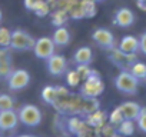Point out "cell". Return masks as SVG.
I'll return each mask as SVG.
<instances>
[{"label": "cell", "instance_id": "74e56055", "mask_svg": "<svg viewBox=\"0 0 146 137\" xmlns=\"http://www.w3.org/2000/svg\"><path fill=\"white\" fill-rule=\"evenodd\" d=\"M2 17H3V16H2V10H0V22H2Z\"/></svg>", "mask_w": 146, "mask_h": 137}, {"label": "cell", "instance_id": "8fae6325", "mask_svg": "<svg viewBox=\"0 0 146 137\" xmlns=\"http://www.w3.org/2000/svg\"><path fill=\"white\" fill-rule=\"evenodd\" d=\"M13 72V64H12V54L9 47L0 49V79H7L10 73Z\"/></svg>", "mask_w": 146, "mask_h": 137}, {"label": "cell", "instance_id": "ac0fdd59", "mask_svg": "<svg viewBox=\"0 0 146 137\" xmlns=\"http://www.w3.org/2000/svg\"><path fill=\"white\" fill-rule=\"evenodd\" d=\"M127 72L130 74H133L137 80H143V79H146V64L136 60L135 63L130 64V67L127 68Z\"/></svg>", "mask_w": 146, "mask_h": 137}, {"label": "cell", "instance_id": "2e32d148", "mask_svg": "<svg viewBox=\"0 0 146 137\" xmlns=\"http://www.w3.org/2000/svg\"><path fill=\"white\" fill-rule=\"evenodd\" d=\"M85 121H86V124H88L89 127L100 128V127L105 124V121H106V113H105V111H100V110L98 109V110L92 111L90 114H88Z\"/></svg>", "mask_w": 146, "mask_h": 137}, {"label": "cell", "instance_id": "44dd1931", "mask_svg": "<svg viewBox=\"0 0 146 137\" xmlns=\"http://www.w3.org/2000/svg\"><path fill=\"white\" fill-rule=\"evenodd\" d=\"M117 133L120 136H132L135 133V123L133 120H127V119H123L119 124H117Z\"/></svg>", "mask_w": 146, "mask_h": 137}, {"label": "cell", "instance_id": "484cf974", "mask_svg": "<svg viewBox=\"0 0 146 137\" xmlns=\"http://www.w3.org/2000/svg\"><path fill=\"white\" fill-rule=\"evenodd\" d=\"M12 32L7 27H0V47H10Z\"/></svg>", "mask_w": 146, "mask_h": 137}, {"label": "cell", "instance_id": "cb8c5ba5", "mask_svg": "<svg viewBox=\"0 0 146 137\" xmlns=\"http://www.w3.org/2000/svg\"><path fill=\"white\" fill-rule=\"evenodd\" d=\"M56 96H57L56 87H53V86H46V87H43V90H42V100H43L44 103L53 104V101L56 100Z\"/></svg>", "mask_w": 146, "mask_h": 137}, {"label": "cell", "instance_id": "52a82bcc", "mask_svg": "<svg viewBox=\"0 0 146 137\" xmlns=\"http://www.w3.org/2000/svg\"><path fill=\"white\" fill-rule=\"evenodd\" d=\"M109 59L112 60V63H115L117 67L123 68V70H127L130 67L132 63H135L137 60V56L136 53H125L119 49H110V56Z\"/></svg>", "mask_w": 146, "mask_h": 137}, {"label": "cell", "instance_id": "277c9868", "mask_svg": "<svg viewBox=\"0 0 146 137\" xmlns=\"http://www.w3.org/2000/svg\"><path fill=\"white\" fill-rule=\"evenodd\" d=\"M35 41L36 39L32 37L25 30H13L12 32V37H10V47L15 49V50H22V51H26V50H32L33 46H35Z\"/></svg>", "mask_w": 146, "mask_h": 137}, {"label": "cell", "instance_id": "d6986e66", "mask_svg": "<svg viewBox=\"0 0 146 137\" xmlns=\"http://www.w3.org/2000/svg\"><path fill=\"white\" fill-rule=\"evenodd\" d=\"M99 109V100L98 97H83L82 103V116H88L92 111Z\"/></svg>", "mask_w": 146, "mask_h": 137}, {"label": "cell", "instance_id": "f35d334b", "mask_svg": "<svg viewBox=\"0 0 146 137\" xmlns=\"http://www.w3.org/2000/svg\"><path fill=\"white\" fill-rule=\"evenodd\" d=\"M93 2H95V3H99V2H102V0H93Z\"/></svg>", "mask_w": 146, "mask_h": 137}, {"label": "cell", "instance_id": "d590c367", "mask_svg": "<svg viewBox=\"0 0 146 137\" xmlns=\"http://www.w3.org/2000/svg\"><path fill=\"white\" fill-rule=\"evenodd\" d=\"M110 137H122V136H120V134H119V133H117V134H116V133H113V134H112V136H110Z\"/></svg>", "mask_w": 146, "mask_h": 137}, {"label": "cell", "instance_id": "e575fe53", "mask_svg": "<svg viewBox=\"0 0 146 137\" xmlns=\"http://www.w3.org/2000/svg\"><path fill=\"white\" fill-rule=\"evenodd\" d=\"M46 2H47L49 5H52V6H53V5H54V2H56V0H46Z\"/></svg>", "mask_w": 146, "mask_h": 137}, {"label": "cell", "instance_id": "7a4b0ae2", "mask_svg": "<svg viewBox=\"0 0 146 137\" xmlns=\"http://www.w3.org/2000/svg\"><path fill=\"white\" fill-rule=\"evenodd\" d=\"M19 121L27 127H36L42 123V111L37 106L33 104H25L17 111Z\"/></svg>", "mask_w": 146, "mask_h": 137}, {"label": "cell", "instance_id": "f1b7e54d", "mask_svg": "<svg viewBox=\"0 0 146 137\" xmlns=\"http://www.w3.org/2000/svg\"><path fill=\"white\" fill-rule=\"evenodd\" d=\"M136 123H137V127H139L143 133H146V109H145V107L140 109V113H139V116H137V119H136Z\"/></svg>", "mask_w": 146, "mask_h": 137}, {"label": "cell", "instance_id": "d4e9b609", "mask_svg": "<svg viewBox=\"0 0 146 137\" xmlns=\"http://www.w3.org/2000/svg\"><path fill=\"white\" fill-rule=\"evenodd\" d=\"M66 82H67V84L70 87H76V86H79L82 79H80V76H79V73L76 70H69L66 73Z\"/></svg>", "mask_w": 146, "mask_h": 137}, {"label": "cell", "instance_id": "d6a6232c", "mask_svg": "<svg viewBox=\"0 0 146 137\" xmlns=\"http://www.w3.org/2000/svg\"><path fill=\"white\" fill-rule=\"evenodd\" d=\"M33 5H35V0H25V6H26L27 10H32Z\"/></svg>", "mask_w": 146, "mask_h": 137}, {"label": "cell", "instance_id": "ab89813d", "mask_svg": "<svg viewBox=\"0 0 146 137\" xmlns=\"http://www.w3.org/2000/svg\"><path fill=\"white\" fill-rule=\"evenodd\" d=\"M136 2H143V0H136Z\"/></svg>", "mask_w": 146, "mask_h": 137}, {"label": "cell", "instance_id": "5bb4252c", "mask_svg": "<svg viewBox=\"0 0 146 137\" xmlns=\"http://www.w3.org/2000/svg\"><path fill=\"white\" fill-rule=\"evenodd\" d=\"M52 40L53 43L57 46V47H64L70 43V32L63 27V26H59L54 29L53 32V36H52Z\"/></svg>", "mask_w": 146, "mask_h": 137}, {"label": "cell", "instance_id": "4316f807", "mask_svg": "<svg viewBox=\"0 0 146 137\" xmlns=\"http://www.w3.org/2000/svg\"><path fill=\"white\" fill-rule=\"evenodd\" d=\"M15 107V100L9 94H0V111L10 110Z\"/></svg>", "mask_w": 146, "mask_h": 137}, {"label": "cell", "instance_id": "9c48e42d", "mask_svg": "<svg viewBox=\"0 0 146 137\" xmlns=\"http://www.w3.org/2000/svg\"><path fill=\"white\" fill-rule=\"evenodd\" d=\"M92 39H93V41L99 46V47H102V49H106V50H110V49H113L115 47V36L112 34V32L110 30H108V29H96L95 32H93V34H92Z\"/></svg>", "mask_w": 146, "mask_h": 137}, {"label": "cell", "instance_id": "30bf717a", "mask_svg": "<svg viewBox=\"0 0 146 137\" xmlns=\"http://www.w3.org/2000/svg\"><path fill=\"white\" fill-rule=\"evenodd\" d=\"M17 124H19V116L13 109L0 111V130L3 131L15 130Z\"/></svg>", "mask_w": 146, "mask_h": 137}, {"label": "cell", "instance_id": "9a60e30c", "mask_svg": "<svg viewBox=\"0 0 146 137\" xmlns=\"http://www.w3.org/2000/svg\"><path fill=\"white\" fill-rule=\"evenodd\" d=\"M117 49L125 51V53H136L139 50V39L135 37V36L127 34V36L122 37Z\"/></svg>", "mask_w": 146, "mask_h": 137}, {"label": "cell", "instance_id": "4fadbf2b", "mask_svg": "<svg viewBox=\"0 0 146 137\" xmlns=\"http://www.w3.org/2000/svg\"><path fill=\"white\" fill-rule=\"evenodd\" d=\"M122 114H123V119H127V120H136L139 113H140V106L136 103V101H125L119 106Z\"/></svg>", "mask_w": 146, "mask_h": 137}, {"label": "cell", "instance_id": "603a6c76", "mask_svg": "<svg viewBox=\"0 0 146 137\" xmlns=\"http://www.w3.org/2000/svg\"><path fill=\"white\" fill-rule=\"evenodd\" d=\"M69 19V14L66 10L63 9H54V12L52 13V23L54 26H63Z\"/></svg>", "mask_w": 146, "mask_h": 137}, {"label": "cell", "instance_id": "5b68a950", "mask_svg": "<svg viewBox=\"0 0 146 137\" xmlns=\"http://www.w3.org/2000/svg\"><path fill=\"white\" fill-rule=\"evenodd\" d=\"M30 83V74L25 68H17L10 73V76L7 77V86L10 90L13 92H19L25 87H27Z\"/></svg>", "mask_w": 146, "mask_h": 137}, {"label": "cell", "instance_id": "4dcf8cb0", "mask_svg": "<svg viewBox=\"0 0 146 137\" xmlns=\"http://www.w3.org/2000/svg\"><path fill=\"white\" fill-rule=\"evenodd\" d=\"M139 50L143 53V54H146V32L140 36V39H139Z\"/></svg>", "mask_w": 146, "mask_h": 137}, {"label": "cell", "instance_id": "7402d4cb", "mask_svg": "<svg viewBox=\"0 0 146 137\" xmlns=\"http://www.w3.org/2000/svg\"><path fill=\"white\" fill-rule=\"evenodd\" d=\"M82 3V9H83V17L85 19H90V17H95L96 16V3L93 0H80Z\"/></svg>", "mask_w": 146, "mask_h": 137}, {"label": "cell", "instance_id": "83f0119b", "mask_svg": "<svg viewBox=\"0 0 146 137\" xmlns=\"http://www.w3.org/2000/svg\"><path fill=\"white\" fill-rule=\"evenodd\" d=\"M122 120H123V114H122L120 109H119V107L113 109V111L109 114V121H110V124H113V126H117V124H119Z\"/></svg>", "mask_w": 146, "mask_h": 137}, {"label": "cell", "instance_id": "ba28073f", "mask_svg": "<svg viewBox=\"0 0 146 137\" xmlns=\"http://www.w3.org/2000/svg\"><path fill=\"white\" fill-rule=\"evenodd\" d=\"M46 66H47V72L52 76H62L66 70H67V60L64 56L62 54H56L53 53L47 60H46Z\"/></svg>", "mask_w": 146, "mask_h": 137}, {"label": "cell", "instance_id": "8d00e7d4", "mask_svg": "<svg viewBox=\"0 0 146 137\" xmlns=\"http://www.w3.org/2000/svg\"><path fill=\"white\" fill-rule=\"evenodd\" d=\"M19 137H35V136H29V134H23V136H19Z\"/></svg>", "mask_w": 146, "mask_h": 137}, {"label": "cell", "instance_id": "ffe728a7", "mask_svg": "<svg viewBox=\"0 0 146 137\" xmlns=\"http://www.w3.org/2000/svg\"><path fill=\"white\" fill-rule=\"evenodd\" d=\"M32 12H35L36 16H39V17H44V16H47L50 13V5L46 2V0H35Z\"/></svg>", "mask_w": 146, "mask_h": 137}, {"label": "cell", "instance_id": "7c38bea8", "mask_svg": "<svg viewBox=\"0 0 146 137\" xmlns=\"http://www.w3.org/2000/svg\"><path fill=\"white\" fill-rule=\"evenodd\" d=\"M115 24L120 26V27H130L135 23V14L130 9L127 7H122L115 13Z\"/></svg>", "mask_w": 146, "mask_h": 137}, {"label": "cell", "instance_id": "e0dca14e", "mask_svg": "<svg viewBox=\"0 0 146 137\" xmlns=\"http://www.w3.org/2000/svg\"><path fill=\"white\" fill-rule=\"evenodd\" d=\"M92 59H93V53H92V49L88 46L78 49L75 54H73V60H75L76 64H90Z\"/></svg>", "mask_w": 146, "mask_h": 137}, {"label": "cell", "instance_id": "f546056e", "mask_svg": "<svg viewBox=\"0 0 146 137\" xmlns=\"http://www.w3.org/2000/svg\"><path fill=\"white\" fill-rule=\"evenodd\" d=\"M76 72L79 73V76H80V79L82 80H85L93 70H90V67H89V64H78V67H76Z\"/></svg>", "mask_w": 146, "mask_h": 137}, {"label": "cell", "instance_id": "3957f363", "mask_svg": "<svg viewBox=\"0 0 146 137\" xmlns=\"http://www.w3.org/2000/svg\"><path fill=\"white\" fill-rule=\"evenodd\" d=\"M115 86L119 92L126 93V94H135L137 92V86H139V80L130 74L127 70L120 72L116 79H115Z\"/></svg>", "mask_w": 146, "mask_h": 137}, {"label": "cell", "instance_id": "1f68e13d", "mask_svg": "<svg viewBox=\"0 0 146 137\" xmlns=\"http://www.w3.org/2000/svg\"><path fill=\"white\" fill-rule=\"evenodd\" d=\"M113 133H115V131H113V128H112L110 126H105V124L102 126V134H103L105 137H110Z\"/></svg>", "mask_w": 146, "mask_h": 137}, {"label": "cell", "instance_id": "8992f818", "mask_svg": "<svg viewBox=\"0 0 146 137\" xmlns=\"http://www.w3.org/2000/svg\"><path fill=\"white\" fill-rule=\"evenodd\" d=\"M35 51V56L42 60H47L56 50V44L53 43L52 37H40L35 41V46L32 49Z\"/></svg>", "mask_w": 146, "mask_h": 137}, {"label": "cell", "instance_id": "6da1fadb", "mask_svg": "<svg viewBox=\"0 0 146 137\" xmlns=\"http://www.w3.org/2000/svg\"><path fill=\"white\" fill-rule=\"evenodd\" d=\"M105 90V83L100 79L99 73L93 70L82 83L80 86V96L83 97H99Z\"/></svg>", "mask_w": 146, "mask_h": 137}, {"label": "cell", "instance_id": "836d02e7", "mask_svg": "<svg viewBox=\"0 0 146 137\" xmlns=\"http://www.w3.org/2000/svg\"><path fill=\"white\" fill-rule=\"evenodd\" d=\"M137 7L142 12H146V0H143V2H137Z\"/></svg>", "mask_w": 146, "mask_h": 137}]
</instances>
